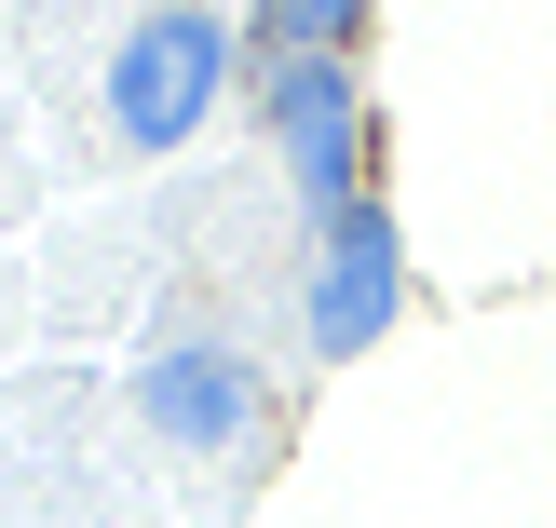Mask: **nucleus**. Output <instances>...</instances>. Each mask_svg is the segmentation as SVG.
Returning a JSON list of instances; mask_svg holds the SVG:
<instances>
[{"label": "nucleus", "instance_id": "1", "mask_svg": "<svg viewBox=\"0 0 556 528\" xmlns=\"http://www.w3.org/2000/svg\"><path fill=\"white\" fill-rule=\"evenodd\" d=\"M217 81H231V27H217L204 0L136 14L123 54H109V123H123V150H177V136L217 108Z\"/></svg>", "mask_w": 556, "mask_h": 528}, {"label": "nucleus", "instance_id": "2", "mask_svg": "<svg viewBox=\"0 0 556 528\" xmlns=\"http://www.w3.org/2000/svg\"><path fill=\"white\" fill-rule=\"evenodd\" d=\"M258 123L286 150V177L313 190V217L353 204V163H367V108H353V68L340 54H271L258 68Z\"/></svg>", "mask_w": 556, "mask_h": 528}, {"label": "nucleus", "instance_id": "5", "mask_svg": "<svg viewBox=\"0 0 556 528\" xmlns=\"http://www.w3.org/2000/svg\"><path fill=\"white\" fill-rule=\"evenodd\" d=\"M367 0H271V54H353Z\"/></svg>", "mask_w": 556, "mask_h": 528}, {"label": "nucleus", "instance_id": "4", "mask_svg": "<svg viewBox=\"0 0 556 528\" xmlns=\"http://www.w3.org/2000/svg\"><path fill=\"white\" fill-rule=\"evenodd\" d=\"M136 407H150V434H177V448H231V434L258 421V379L217 339H163L150 366H136Z\"/></svg>", "mask_w": 556, "mask_h": 528}, {"label": "nucleus", "instance_id": "3", "mask_svg": "<svg viewBox=\"0 0 556 528\" xmlns=\"http://www.w3.org/2000/svg\"><path fill=\"white\" fill-rule=\"evenodd\" d=\"M394 325V217L353 190L326 217V258H313V352H367Z\"/></svg>", "mask_w": 556, "mask_h": 528}]
</instances>
